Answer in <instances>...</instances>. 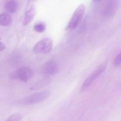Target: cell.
<instances>
[{
    "label": "cell",
    "mask_w": 121,
    "mask_h": 121,
    "mask_svg": "<svg viewBox=\"0 0 121 121\" xmlns=\"http://www.w3.org/2000/svg\"><path fill=\"white\" fill-rule=\"evenodd\" d=\"M50 95L49 91H43L36 92L21 99L18 104L20 105H30L39 104L46 100Z\"/></svg>",
    "instance_id": "cell-1"
},
{
    "label": "cell",
    "mask_w": 121,
    "mask_h": 121,
    "mask_svg": "<svg viewBox=\"0 0 121 121\" xmlns=\"http://www.w3.org/2000/svg\"><path fill=\"white\" fill-rule=\"evenodd\" d=\"M101 7V15L104 18L111 19L114 17L119 7V1L109 0L103 1Z\"/></svg>",
    "instance_id": "cell-2"
},
{
    "label": "cell",
    "mask_w": 121,
    "mask_h": 121,
    "mask_svg": "<svg viewBox=\"0 0 121 121\" xmlns=\"http://www.w3.org/2000/svg\"><path fill=\"white\" fill-rule=\"evenodd\" d=\"M85 7L83 4H80L75 9L67 26V29L70 30H74L80 24L84 16Z\"/></svg>",
    "instance_id": "cell-3"
},
{
    "label": "cell",
    "mask_w": 121,
    "mask_h": 121,
    "mask_svg": "<svg viewBox=\"0 0 121 121\" xmlns=\"http://www.w3.org/2000/svg\"><path fill=\"white\" fill-rule=\"evenodd\" d=\"M53 41L50 38H44L38 41L33 48V53L35 54H46L52 50Z\"/></svg>",
    "instance_id": "cell-4"
},
{
    "label": "cell",
    "mask_w": 121,
    "mask_h": 121,
    "mask_svg": "<svg viewBox=\"0 0 121 121\" xmlns=\"http://www.w3.org/2000/svg\"><path fill=\"white\" fill-rule=\"evenodd\" d=\"M106 65L105 64L101 65L100 66L98 67L94 72L92 73H91L89 76L87 78V79L84 81L83 83L82 86L81 87V91H83L86 90V89L88 88L91 84L102 74L105 72V69H106Z\"/></svg>",
    "instance_id": "cell-5"
},
{
    "label": "cell",
    "mask_w": 121,
    "mask_h": 121,
    "mask_svg": "<svg viewBox=\"0 0 121 121\" xmlns=\"http://www.w3.org/2000/svg\"><path fill=\"white\" fill-rule=\"evenodd\" d=\"M59 70V65L56 60H51L46 62L42 66L41 72L46 76H53Z\"/></svg>",
    "instance_id": "cell-6"
},
{
    "label": "cell",
    "mask_w": 121,
    "mask_h": 121,
    "mask_svg": "<svg viewBox=\"0 0 121 121\" xmlns=\"http://www.w3.org/2000/svg\"><path fill=\"white\" fill-rule=\"evenodd\" d=\"M33 76V71L30 67H23L18 69L14 74L13 78L22 82H27Z\"/></svg>",
    "instance_id": "cell-7"
},
{
    "label": "cell",
    "mask_w": 121,
    "mask_h": 121,
    "mask_svg": "<svg viewBox=\"0 0 121 121\" xmlns=\"http://www.w3.org/2000/svg\"><path fill=\"white\" fill-rule=\"evenodd\" d=\"M36 14V9L34 5H32L27 12L25 13L24 17L22 20V25L24 26H28L33 21V18Z\"/></svg>",
    "instance_id": "cell-8"
},
{
    "label": "cell",
    "mask_w": 121,
    "mask_h": 121,
    "mask_svg": "<svg viewBox=\"0 0 121 121\" xmlns=\"http://www.w3.org/2000/svg\"><path fill=\"white\" fill-rule=\"evenodd\" d=\"M18 4L16 1H7L5 3L4 8L9 13H15L17 11Z\"/></svg>",
    "instance_id": "cell-9"
},
{
    "label": "cell",
    "mask_w": 121,
    "mask_h": 121,
    "mask_svg": "<svg viewBox=\"0 0 121 121\" xmlns=\"http://www.w3.org/2000/svg\"><path fill=\"white\" fill-rule=\"evenodd\" d=\"M12 22L11 16L8 13H2L0 15V25L4 27L9 26Z\"/></svg>",
    "instance_id": "cell-10"
},
{
    "label": "cell",
    "mask_w": 121,
    "mask_h": 121,
    "mask_svg": "<svg viewBox=\"0 0 121 121\" xmlns=\"http://www.w3.org/2000/svg\"><path fill=\"white\" fill-rule=\"evenodd\" d=\"M46 25L43 22H39L34 25V29L37 33H43L46 30Z\"/></svg>",
    "instance_id": "cell-11"
},
{
    "label": "cell",
    "mask_w": 121,
    "mask_h": 121,
    "mask_svg": "<svg viewBox=\"0 0 121 121\" xmlns=\"http://www.w3.org/2000/svg\"><path fill=\"white\" fill-rule=\"evenodd\" d=\"M50 81V79L48 78H47V79H45L44 80H41V81L37 83V85H34V86H32L31 87H30V89L33 90V89H37L40 88L39 86L40 87H42L44 85H47V84L48 83V82Z\"/></svg>",
    "instance_id": "cell-12"
},
{
    "label": "cell",
    "mask_w": 121,
    "mask_h": 121,
    "mask_svg": "<svg viewBox=\"0 0 121 121\" xmlns=\"http://www.w3.org/2000/svg\"><path fill=\"white\" fill-rule=\"evenodd\" d=\"M21 115L19 113H16L11 115L6 121H21Z\"/></svg>",
    "instance_id": "cell-13"
},
{
    "label": "cell",
    "mask_w": 121,
    "mask_h": 121,
    "mask_svg": "<svg viewBox=\"0 0 121 121\" xmlns=\"http://www.w3.org/2000/svg\"><path fill=\"white\" fill-rule=\"evenodd\" d=\"M114 65L115 66H119L121 65V52L116 57L115 59L114 60Z\"/></svg>",
    "instance_id": "cell-14"
},
{
    "label": "cell",
    "mask_w": 121,
    "mask_h": 121,
    "mask_svg": "<svg viewBox=\"0 0 121 121\" xmlns=\"http://www.w3.org/2000/svg\"><path fill=\"white\" fill-rule=\"evenodd\" d=\"M5 48V45L2 42V41H1V45H0V51H1V52H2V51L3 50H4Z\"/></svg>",
    "instance_id": "cell-15"
}]
</instances>
